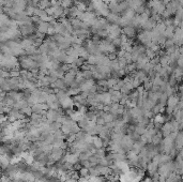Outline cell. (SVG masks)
<instances>
[{
  "label": "cell",
  "mask_w": 183,
  "mask_h": 182,
  "mask_svg": "<svg viewBox=\"0 0 183 182\" xmlns=\"http://www.w3.org/2000/svg\"><path fill=\"white\" fill-rule=\"evenodd\" d=\"M138 40L140 41V43L145 46H148L152 41H151V34L150 31H141L138 34Z\"/></svg>",
  "instance_id": "6da1fadb"
},
{
  "label": "cell",
  "mask_w": 183,
  "mask_h": 182,
  "mask_svg": "<svg viewBox=\"0 0 183 182\" xmlns=\"http://www.w3.org/2000/svg\"><path fill=\"white\" fill-rule=\"evenodd\" d=\"M98 100H99L100 104H102L103 106H105V105H109L111 103V94H109V92L98 93Z\"/></svg>",
  "instance_id": "7a4b0ae2"
},
{
  "label": "cell",
  "mask_w": 183,
  "mask_h": 182,
  "mask_svg": "<svg viewBox=\"0 0 183 182\" xmlns=\"http://www.w3.org/2000/svg\"><path fill=\"white\" fill-rule=\"evenodd\" d=\"M121 32L123 33V36L127 37L129 40H131V39H133L134 37L136 36V29L132 26L123 27V29H121Z\"/></svg>",
  "instance_id": "3957f363"
},
{
  "label": "cell",
  "mask_w": 183,
  "mask_h": 182,
  "mask_svg": "<svg viewBox=\"0 0 183 182\" xmlns=\"http://www.w3.org/2000/svg\"><path fill=\"white\" fill-rule=\"evenodd\" d=\"M48 28H50V24L48 23H45V21H39L37 24V28H35V31L42 33V34H47V31H48Z\"/></svg>",
  "instance_id": "277c9868"
},
{
  "label": "cell",
  "mask_w": 183,
  "mask_h": 182,
  "mask_svg": "<svg viewBox=\"0 0 183 182\" xmlns=\"http://www.w3.org/2000/svg\"><path fill=\"white\" fill-rule=\"evenodd\" d=\"M134 77L136 78L137 81H139V83H143V81L148 78V74L146 73L145 71H143V70H137V71H135L134 72Z\"/></svg>",
  "instance_id": "5b68a950"
},
{
  "label": "cell",
  "mask_w": 183,
  "mask_h": 182,
  "mask_svg": "<svg viewBox=\"0 0 183 182\" xmlns=\"http://www.w3.org/2000/svg\"><path fill=\"white\" fill-rule=\"evenodd\" d=\"M179 102V99L177 97V95H172V97H168V99H167V102H166V105L167 107H170V108H172L175 110V108H176L177 104H178Z\"/></svg>",
  "instance_id": "8992f818"
},
{
  "label": "cell",
  "mask_w": 183,
  "mask_h": 182,
  "mask_svg": "<svg viewBox=\"0 0 183 182\" xmlns=\"http://www.w3.org/2000/svg\"><path fill=\"white\" fill-rule=\"evenodd\" d=\"M119 15L118 14H114V13H109V14L106 16V21H107L108 24L111 25H117L118 21H119Z\"/></svg>",
  "instance_id": "52a82bcc"
},
{
  "label": "cell",
  "mask_w": 183,
  "mask_h": 182,
  "mask_svg": "<svg viewBox=\"0 0 183 182\" xmlns=\"http://www.w3.org/2000/svg\"><path fill=\"white\" fill-rule=\"evenodd\" d=\"M161 131H162L161 133L164 135L165 137H166V136H168V135L172 133V124H170V122H165L164 124L162 126Z\"/></svg>",
  "instance_id": "ba28073f"
},
{
  "label": "cell",
  "mask_w": 183,
  "mask_h": 182,
  "mask_svg": "<svg viewBox=\"0 0 183 182\" xmlns=\"http://www.w3.org/2000/svg\"><path fill=\"white\" fill-rule=\"evenodd\" d=\"M159 64H161L162 66H166L170 64V59H169V56L167 54L162 55V56H159Z\"/></svg>",
  "instance_id": "9c48e42d"
},
{
  "label": "cell",
  "mask_w": 183,
  "mask_h": 182,
  "mask_svg": "<svg viewBox=\"0 0 183 182\" xmlns=\"http://www.w3.org/2000/svg\"><path fill=\"white\" fill-rule=\"evenodd\" d=\"M182 74H183L182 69H181V68H178V66H176V68H174V70H172V77H174L175 79H177L178 81H180Z\"/></svg>",
  "instance_id": "30bf717a"
},
{
  "label": "cell",
  "mask_w": 183,
  "mask_h": 182,
  "mask_svg": "<svg viewBox=\"0 0 183 182\" xmlns=\"http://www.w3.org/2000/svg\"><path fill=\"white\" fill-rule=\"evenodd\" d=\"M92 146H93L95 149H101V148H103L102 138L98 137V136H93V138H92Z\"/></svg>",
  "instance_id": "8fae6325"
},
{
  "label": "cell",
  "mask_w": 183,
  "mask_h": 182,
  "mask_svg": "<svg viewBox=\"0 0 183 182\" xmlns=\"http://www.w3.org/2000/svg\"><path fill=\"white\" fill-rule=\"evenodd\" d=\"M50 7V0H40L38 3V8L42 10H46L47 8Z\"/></svg>",
  "instance_id": "7c38bea8"
},
{
  "label": "cell",
  "mask_w": 183,
  "mask_h": 182,
  "mask_svg": "<svg viewBox=\"0 0 183 182\" xmlns=\"http://www.w3.org/2000/svg\"><path fill=\"white\" fill-rule=\"evenodd\" d=\"M21 113H23L24 116L30 117L31 115H32V109H31V106H30V105H27V106H25L24 108L21 109Z\"/></svg>",
  "instance_id": "4fadbf2b"
},
{
  "label": "cell",
  "mask_w": 183,
  "mask_h": 182,
  "mask_svg": "<svg viewBox=\"0 0 183 182\" xmlns=\"http://www.w3.org/2000/svg\"><path fill=\"white\" fill-rule=\"evenodd\" d=\"M60 1V5L63 9H70L73 5V0H59Z\"/></svg>",
  "instance_id": "5bb4252c"
},
{
  "label": "cell",
  "mask_w": 183,
  "mask_h": 182,
  "mask_svg": "<svg viewBox=\"0 0 183 182\" xmlns=\"http://www.w3.org/2000/svg\"><path fill=\"white\" fill-rule=\"evenodd\" d=\"M143 89L146 90V91H150L151 90V88H152V86H153V84H152V81H151V79L150 78H147L145 81H143Z\"/></svg>",
  "instance_id": "9a60e30c"
},
{
  "label": "cell",
  "mask_w": 183,
  "mask_h": 182,
  "mask_svg": "<svg viewBox=\"0 0 183 182\" xmlns=\"http://www.w3.org/2000/svg\"><path fill=\"white\" fill-rule=\"evenodd\" d=\"M167 99H168V97L166 95V93L163 92L162 94H161V97H160V99H159V102H157V103H159V104H160L161 106L165 107V106H166Z\"/></svg>",
  "instance_id": "2e32d148"
},
{
  "label": "cell",
  "mask_w": 183,
  "mask_h": 182,
  "mask_svg": "<svg viewBox=\"0 0 183 182\" xmlns=\"http://www.w3.org/2000/svg\"><path fill=\"white\" fill-rule=\"evenodd\" d=\"M78 175L82 178H88L89 177V168H79V171H78Z\"/></svg>",
  "instance_id": "e0dca14e"
},
{
  "label": "cell",
  "mask_w": 183,
  "mask_h": 182,
  "mask_svg": "<svg viewBox=\"0 0 183 182\" xmlns=\"http://www.w3.org/2000/svg\"><path fill=\"white\" fill-rule=\"evenodd\" d=\"M82 76L86 79V81H88V79H92V72L91 71H82Z\"/></svg>",
  "instance_id": "ac0fdd59"
},
{
  "label": "cell",
  "mask_w": 183,
  "mask_h": 182,
  "mask_svg": "<svg viewBox=\"0 0 183 182\" xmlns=\"http://www.w3.org/2000/svg\"><path fill=\"white\" fill-rule=\"evenodd\" d=\"M74 63H75V65L77 66V68H80L82 64L86 63V60H85L84 58H82V57H78L77 59L75 60V62H74Z\"/></svg>",
  "instance_id": "d6986e66"
},
{
  "label": "cell",
  "mask_w": 183,
  "mask_h": 182,
  "mask_svg": "<svg viewBox=\"0 0 183 182\" xmlns=\"http://www.w3.org/2000/svg\"><path fill=\"white\" fill-rule=\"evenodd\" d=\"M95 123L99 124V126H104V124H105V121H104V119L102 118V117H96Z\"/></svg>",
  "instance_id": "ffe728a7"
}]
</instances>
